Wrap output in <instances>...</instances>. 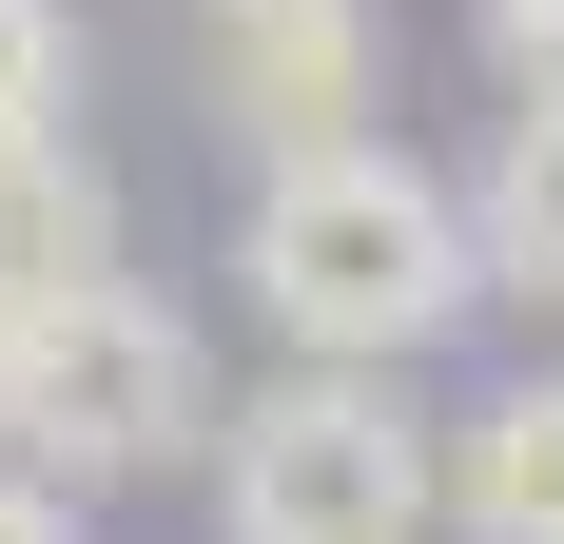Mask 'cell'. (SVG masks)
Segmentation results:
<instances>
[{"label":"cell","mask_w":564,"mask_h":544,"mask_svg":"<svg viewBox=\"0 0 564 544\" xmlns=\"http://www.w3.org/2000/svg\"><path fill=\"white\" fill-rule=\"evenodd\" d=\"M0 544H78V505H58V487H20V467H0Z\"/></svg>","instance_id":"10"},{"label":"cell","mask_w":564,"mask_h":544,"mask_svg":"<svg viewBox=\"0 0 564 544\" xmlns=\"http://www.w3.org/2000/svg\"><path fill=\"white\" fill-rule=\"evenodd\" d=\"M487 58H507V98H564V0H487Z\"/></svg>","instance_id":"9"},{"label":"cell","mask_w":564,"mask_h":544,"mask_svg":"<svg viewBox=\"0 0 564 544\" xmlns=\"http://www.w3.org/2000/svg\"><path fill=\"white\" fill-rule=\"evenodd\" d=\"M467 272L525 292V312H564V98H507V137L467 175Z\"/></svg>","instance_id":"7"},{"label":"cell","mask_w":564,"mask_h":544,"mask_svg":"<svg viewBox=\"0 0 564 544\" xmlns=\"http://www.w3.org/2000/svg\"><path fill=\"white\" fill-rule=\"evenodd\" d=\"M234 292L273 312L292 370H390L409 350H448L487 312V272H467V195L409 137H332V156H273L253 175V233H234Z\"/></svg>","instance_id":"1"},{"label":"cell","mask_w":564,"mask_h":544,"mask_svg":"<svg viewBox=\"0 0 564 544\" xmlns=\"http://www.w3.org/2000/svg\"><path fill=\"white\" fill-rule=\"evenodd\" d=\"M98 272H117V175L78 156V117L0 137V330H20V312H78Z\"/></svg>","instance_id":"5"},{"label":"cell","mask_w":564,"mask_h":544,"mask_svg":"<svg viewBox=\"0 0 564 544\" xmlns=\"http://www.w3.org/2000/svg\"><path fill=\"white\" fill-rule=\"evenodd\" d=\"M58 78H78V20H58V0H0V137H40Z\"/></svg>","instance_id":"8"},{"label":"cell","mask_w":564,"mask_h":544,"mask_svg":"<svg viewBox=\"0 0 564 544\" xmlns=\"http://www.w3.org/2000/svg\"><path fill=\"white\" fill-rule=\"evenodd\" d=\"M0 467L58 487V505L215 467V350H195V312L137 292V272H98L78 312H20L0 330Z\"/></svg>","instance_id":"2"},{"label":"cell","mask_w":564,"mask_h":544,"mask_svg":"<svg viewBox=\"0 0 564 544\" xmlns=\"http://www.w3.org/2000/svg\"><path fill=\"white\" fill-rule=\"evenodd\" d=\"M429 467H448L467 544H564V370H525V389H487L467 428H429Z\"/></svg>","instance_id":"6"},{"label":"cell","mask_w":564,"mask_h":544,"mask_svg":"<svg viewBox=\"0 0 564 544\" xmlns=\"http://www.w3.org/2000/svg\"><path fill=\"white\" fill-rule=\"evenodd\" d=\"M215 98L253 117L273 156L370 137V0H215Z\"/></svg>","instance_id":"4"},{"label":"cell","mask_w":564,"mask_h":544,"mask_svg":"<svg viewBox=\"0 0 564 544\" xmlns=\"http://www.w3.org/2000/svg\"><path fill=\"white\" fill-rule=\"evenodd\" d=\"M215 505L234 544H429L448 467H429V409L390 370H273L215 409Z\"/></svg>","instance_id":"3"}]
</instances>
